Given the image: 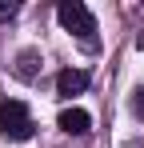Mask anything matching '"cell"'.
Wrapping results in <instances>:
<instances>
[{
	"label": "cell",
	"mask_w": 144,
	"mask_h": 148,
	"mask_svg": "<svg viewBox=\"0 0 144 148\" xmlns=\"http://www.w3.org/2000/svg\"><path fill=\"white\" fill-rule=\"evenodd\" d=\"M56 16H60V24H64V32H72V36H80L88 48H92V32H96V16L80 4V0H64L60 8H56Z\"/></svg>",
	"instance_id": "obj_1"
},
{
	"label": "cell",
	"mask_w": 144,
	"mask_h": 148,
	"mask_svg": "<svg viewBox=\"0 0 144 148\" xmlns=\"http://www.w3.org/2000/svg\"><path fill=\"white\" fill-rule=\"evenodd\" d=\"M0 132L8 140H28L32 136V116L20 100H0Z\"/></svg>",
	"instance_id": "obj_2"
},
{
	"label": "cell",
	"mask_w": 144,
	"mask_h": 148,
	"mask_svg": "<svg viewBox=\"0 0 144 148\" xmlns=\"http://www.w3.org/2000/svg\"><path fill=\"white\" fill-rule=\"evenodd\" d=\"M88 88V72L84 68H64V72L56 76V92L60 96H80Z\"/></svg>",
	"instance_id": "obj_3"
},
{
	"label": "cell",
	"mask_w": 144,
	"mask_h": 148,
	"mask_svg": "<svg viewBox=\"0 0 144 148\" xmlns=\"http://www.w3.org/2000/svg\"><path fill=\"white\" fill-rule=\"evenodd\" d=\"M56 124H60V128H64L68 136H84V132H88V124H92V116H88L84 108H64Z\"/></svg>",
	"instance_id": "obj_4"
},
{
	"label": "cell",
	"mask_w": 144,
	"mask_h": 148,
	"mask_svg": "<svg viewBox=\"0 0 144 148\" xmlns=\"http://www.w3.org/2000/svg\"><path fill=\"white\" fill-rule=\"evenodd\" d=\"M16 12H20V4H16V0H0V20H12Z\"/></svg>",
	"instance_id": "obj_5"
},
{
	"label": "cell",
	"mask_w": 144,
	"mask_h": 148,
	"mask_svg": "<svg viewBox=\"0 0 144 148\" xmlns=\"http://www.w3.org/2000/svg\"><path fill=\"white\" fill-rule=\"evenodd\" d=\"M32 64H36V56H32V52H24V56H20V68H16V72L28 80V76H32Z\"/></svg>",
	"instance_id": "obj_6"
},
{
	"label": "cell",
	"mask_w": 144,
	"mask_h": 148,
	"mask_svg": "<svg viewBox=\"0 0 144 148\" xmlns=\"http://www.w3.org/2000/svg\"><path fill=\"white\" fill-rule=\"evenodd\" d=\"M132 112H136V116H144V88H136V92H132Z\"/></svg>",
	"instance_id": "obj_7"
}]
</instances>
